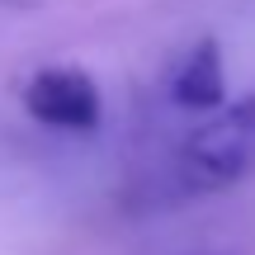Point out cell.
<instances>
[{
  "label": "cell",
  "mask_w": 255,
  "mask_h": 255,
  "mask_svg": "<svg viewBox=\"0 0 255 255\" xmlns=\"http://www.w3.org/2000/svg\"><path fill=\"white\" fill-rule=\"evenodd\" d=\"M255 170V90L246 100L218 109L199 123L184 146L175 151V184L184 194H218L232 189Z\"/></svg>",
  "instance_id": "6da1fadb"
},
{
  "label": "cell",
  "mask_w": 255,
  "mask_h": 255,
  "mask_svg": "<svg viewBox=\"0 0 255 255\" xmlns=\"http://www.w3.org/2000/svg\"><path fill=\"white\" fill-rule=\"evenodd\" d=\"M24 114L57 132H95L104 123V95L81 66H43L24 85Z\"/></svg>",
  "instance_id": "7a4b0ae2"
},
{
  "label": "cell",
  "mask_w": 255,
  "mask_h": 255,
  "mask_svg": "<svg viewBox=\"0 0 255 255\" xmlns=\"http://www.w3.org/2000/svg\"><path fill=\"white\" fill-rule=\"evenodd\" d=\"M227 95V66H222V47L213 43H194L189 57L180 62V71L170 76V100L189 114H213V109H227L222 104Z\"/></svg>",
  "instance_id": "3957f363"
},
{
  "label": "cell",
  "mask_w": 255,
  "mask_h": 255,
  "mask_svg": "<svg viewBox=\"0 0 255 255\" xmlns=\"http://www.w3.org/2000/svg\"><path fill=\"white\" fill-rule=\"evenodd\" d=\"M194 255H218V251H194Z\"/></svg>",
  "instance_id": "277c9868"
}]
</instances>
